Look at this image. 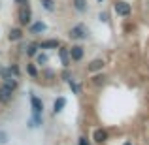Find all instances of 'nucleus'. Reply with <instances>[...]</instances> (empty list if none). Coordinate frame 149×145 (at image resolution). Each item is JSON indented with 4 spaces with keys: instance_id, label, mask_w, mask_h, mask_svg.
I'll return each instance as SVG.
<instances>
[{
    "instance_id": "423d86ee",
    "label": "nucleus",
    "mask_w": 149,
    "mask_h": 145,
    "mask_svg": "<svg viewBox=\"0 0 149 145\" xmlns=\"http://www.w3.org/2000/svg\"><path fill=\"white\" fill-rule=\"evenodd\" d=\"M11 89L10 87H6V85H2L0 87V102L2 104H8V102H11Z\"/></svg>"
},
{
    "instance_id": "0eeeda50",
    "label": "nucleus",
    "mask_w": 149,
    "mask_h": 145,
    "mask_svg": "<svg viewBox=\"0 0 149 145\" xmlns=\"http://www.w3.org/2000/svg\"><path fill=\"white\" fill-rule=\"evenodd\" d=\"M58 55H61L62 66H64V68H68V66H70V55H68V49L61 47V49H58Z\"/></svg>"
},
{
    "instance_id": "4468645a",
    "label": "nucleus",
    "mask_w": 149,
    "mask_h": 145,
    "mask_svg": "<svg viewBox=\"0 0 149 145\" xmlns=\"http://www.w3.org/2000/svg\"><path fill=\"white\" fill-rule=\"evenodd\" d=\"M4 85H6V87H10L11 91H13V89L17 87V81H15V77L8 76V77H4Z\"/></svg>"
},
{
    "instance_id": "5701e85b",
    "label": "nucleus",
    "mask_w": 149,
    "mask_h": 145,
    "mask_svg": "<svg viewBox=\"0 0 149 145\" xmlns=\"http://www.w3.org/2000/svg\"><path fill=\"white\" fill-rule=\"evenodd\" d=\"M8 142V134L6 132H0V143H6Z\"/></svg>"
},
{
    "instance_id": "1a4fd4ad",
    "label": "nucleus",
    "mask_w": 149,
    "mask_h": 145,
    "mask_svg": "<svg viewBox=\"0 0 149 145\" xmlns=\"http://www.w3.org/2000/svg\"><path fill=\"white\" fill-rule=\"evenodd\" d=\"M93 138H95V142L96 143H102V142H106V139H108V134H106L104 130H95V134H93Z\"/></svg>"
},
{
    "instance_id": "a878e982",
    "label": "nucleus",
    "mask_w": 149,
    "mask_h": 145,
    "mask_svg": "<svg viewBox=\"0 0 149 145\" xmlns=\"http://www.w3.org/2000/svg\"><path fill=\"white\" fill-rule=\"evenodd\" d=\"M123 145H132V143H130V142H125V143H123Z\"/></svg>"
},
{
    "instance_id": "2eb2a0df",
    "label": "nucleus",
    "mask_w": 149,
    "mask_h": 145,
    "mask_svg": "<svg viewBox=\"0 0 149 145\" xmlns=\"http://www.w3.org/2000/svg\"><path fill=\"white\" fill-rule=\"evenodd\" d=\"M74 6H76L77 11H85L87 10V2H85V0H74Z\"/></svg>"
},
{
    "instance_id": "20e7f679",
    "label": "nucleus",
    "mask_w": 149,
    "mask_h": 145,
    "mask_svg": "<svg viewBox=\"0 0 149 145\" xmlns=\"http://www.w3.org/2000/svg\"><path fill=\"white\" fill-rule=\"evenodd\" d=\"M30 104H32V111L36 113V115H42V111H44V102L40 100L38 96H30Z\"/></svg>"
},
{
    "instance_id": "f8f14e48",
    "label": "nucleus",
    "mask_w": 149,
    "mask_h": 145,
    "mask_svg": "<svg viewBox=\"0 0 149 145\" xmlns=\"http://www.w3.org/2000/svg\"><path fill=\"white\" fill-rule=\"evenodd\" d=\"M21 36H23L21 28H11V30H10V40H11V42H17V40H21Z\"/></svg>"
},
{
    "instance_id": "a211bd4d",
    "label": "nucleus",
    "mask_w": 149,
    "mask_h": 145,
    "mask_svg": "<svg viewBox=\"0 0 149 145\" xmlns=\"http://www.w3.org/2000/svg\"><path fill=\"white\" fill-rule=\"evenodd\" d=\"M26 72H29L32 77H38V72H36V68H34L32 64H29V66H26Z\"/></svg>"
},
{
    "instance_id": "bb28decb",
    "label": "nucleus",
    "mask_w": 149,
    "mask_h": 145,
    "mask_svg": "<svg viewBox=\"0 0 149 145\" xmlns=\"http://www.w3.org/2000/svg\"><path fill=\"white\" fill-rule=\"evenodd\" d=\"M100 2H102V0H100Z\"/></svg>"
},
{
    "instance_id": "f3484780",
    "label": "nucleus",
    "mask_w": 149,
    "mask_h": 145,
    "mask_svg": "<svg viewBox=\"0 0 149 145\" xmlns=\"http://www.w3.org/2000/svg\"><path fill=\"white\" fill-rule=\"evenodd\" d=\"M42 6H44L47 11H53V10H55V4H53V0H42Z\"/></svg>"
},
{
    "instance_id": "4be33fe9",
    "label": "nucleus",
    "mask_w": 149,
    "mask_h": 145,
    "mask_svg": "<svg viewBox=\"0 0 149 145\" xmlns=\"http://www.w3.org/2000/svg\"><path fill=\"white\" fill-rule=\"evenodd\" d=\"M104 83V76H96L95 77V85H102Z\"/></svg>"
},
{
    "instance_id": "f03ea898",
    "label": "nucleus",
    "mask_w": 149,
    "mask_h": 145,
    "mask_svg": "<svg viewBox=\"0 0 149 145\" xmlns=\"http://www.w3.org/2000/svg\"><path fill=\"white\" fill-rule=\"evenodd\" d=\"M30 6H29V2L26 4H23L21 6V10H19V23H21V25H29L30 23Z\"/></svg>"
},
{
    "instance_id": "393cba45",
    "label": "nucleus",
    "mask_w": 149,
    "mask_h": 145,
    "mask_svg": "<svg viewBox=\"0 0 149 145\" xmlns=\"http://www.w3.org/2000/svg\"><path fill=\"white\" fill-rule=\"evenodd\" d=\"M15 2H17V4H26L29 0H15Z\"/></svg>"
},
{
    "instance_id": "b1692460",
    "label": "nucleus",
    "mask_w": 149,
    "mask_h": 145,
    "mask_svg": "<svg viewBox=\"0 0 149 145\" xmlns=\"http://www.w3.org/2000/svg\"><path fill=\"white\" fill-rule=\"evenodd\" d=\"M79 145H89V139L87 138H79Z\"/></svg>"
},
{
    "instance_id": "9b49d317",
    "label": "nucleus",
    "mask_w": 149,
    "mask_h": 145,
    "mask_svg": "<svg viewBox=\"0 0 149 145\" xmlns=\"http://www.w3.org/2000/svg\"><path fill=\"white\" fill-rule=\"evenodd\" d=\"M66 105V98H57V100H55V104H53V111L55 113H58V111H62V108H64Z\"/></svg>"
},
{
    "instance_id": "6e6552de",
    "label": "nucleus",
    "mask_w": 149,
    "mask_h": 145,
    "mask_svg": "<svg viewBox=\"0 0 149 145\" xmlns=\"http://www.w3.org/2000/svg\"><path fill=\"white\" fill-rule=\"evenodd\" d=\"M38 47H40V49H57L58 47V42L57 40H47V42H42Z\"/></svg>"
},
{
    "instance_id": "dca6fc26",
    "label": "nucleus",
    "mask_w": 149,
    "mask_h": 145,
    "mask_svg": "<svg viewBox=\"0 0 149 145\" xmlns=\"http://www.w3.org/2000/svg\"><path fill=\"white\" fill-rule=\"evenodd\" d=\"M36 51H38V44H30L29 47H26V55H29V57H34Z\"/></svg>"
},
{
    "instance_id": "6ab92c4d",
    "label": "nucleus",
    "mask_w": 149,
    "mask_h": 145,
    "mask_svg": "<svg viewBox=\"0 0 149 145\" xmlns=\"http://www.w3.org/2000/svg\"><path fill=\"white\" fill-rule=\"evenodd\" d=\"M36 60H38V64H45V62H47V57H45V55H38Z\"/></svg>"
},
{
    "instance_id": "aec40b11",
    "label": "nucleus",
    "mask_w": 149,
    "mask_h": 145,
    "mask_svg": "<svg viewBox=\"0 0 149 145\" xmlns=\"http://www.w3.org/2000/svg\"><path fill=\"white\" fill-rule=\"evenodd\" d=\"M68 83H70V89H72V91H74V92H76V94H77V92H79V87H77V85L74 83L72 79H68Z\"/></svg>"
},
{
    "instance_id": "7ed1b4c3",
    "label": "nucleus",
    "mask_w": 149,
    "mask_h": 145,
    "mask_svg": "<svg viewBox=\"0 0 149 145\" xmlns=\"http://www.w3.org/2000/svg\"><path fill=\"white\" fill-rule=\"evenodd\" d=\"M115 13L117 15H121V17H127V15H130V11H132V8H130V4H127V2H115Z\"/></svg>"
},
{
    "instance_id": "412c9836",
    "label": "nucleus",
    "mask_w": 149,
    "mask_h": 145,
    "mask_svg": "<svg viewBox=\"0 0 149 145\" xmlns=\"http://www.w3.org/2000/svg\"><path fill=\"white\" fill-rule=\"evenodd\" d=\"M8 70H10V74H13V76H19V68H17V66H10V68H8Z\"/></svg>"
},
{
    "instance_id": "39448f33",
    "label": "nucleus",
    "mask_w": 149,
    "mask_h": 145,
    "mask_svg": "<svg viewBox=\"0 0 149 145\" xmlns=\"http://www.w3.org/2000/svg\"><path fill=\"white\" fill-rule=\"evenodd\" d=\"M68 55H70L72 60H81V58H83V47H81V45H72V49L68 51Z\"/></svg>"
},
{
    "instance_id": "ddd939ff",
    "label": "nucleus",
    "mask_w": 149,
    "mask_h": 145,
    "mask_svg": "<svg viewBox=\"0 0 149 145\" xmlns=\"http://www.w3.org/2000/svg\"><path fill=\"white\" fill-rule=\"evenodd\" d=\"M45 28H47V25H45V23H42V21L34 23V25L30 26V30H32V32H44Z\"/></svg>"
},
{
    "instance_id": "9d476101",
    "label": "nucleus",
    "mask_w": 149,
    "mask_h": 145,
    "mask_svg": "<svg viewBox=\"0 0 149 145\" xmlns=\"http://www.w3.org/2000/svg\"><path fill=\"white\" fill-rule=\"evenodd\" d=\"M102 68H104V60H100V58H96V60H93L89 64V72H98Z\"/></svg>"
},
{
    "instance_id": "f257e3e1",
    "label": "nucleus",
    "mask_w": 149,
    "mask_h": 145,
    "mask_svg": "<svg viewBox=\"0 0 149 145\" xmlns=\"http://www.w3.org/2000/svg\"><path fill=\"white\" fill-rule=\"evenodd\" d=\"M70 38L72 40H87V28L83 25H77L70 30Z\"/></svg>"
}]
</instances>
